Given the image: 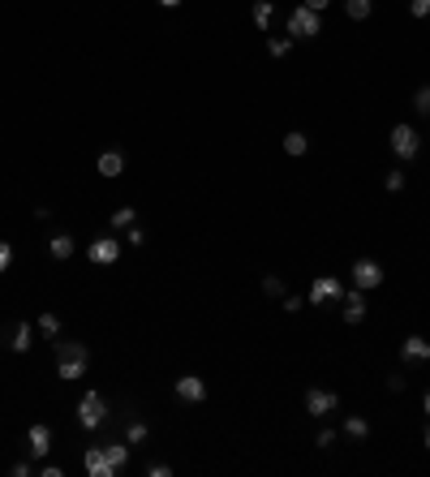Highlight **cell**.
<instances>
[{
	"mask_svg": "<svg viewBox=\"0 0 430 477\" xmlns=\"http://www.w3.org/2000/svg\"><path fill=\"white\" fill-rule=\"evenodd\" d=\"M108 421V400L99 396V391H86L82 400H78V426L82 430H99Z\"/></svg>",
	"mask_w": 430,
	"mask_h": 477,
	"instance_id": "1",
	"label": "cell"
},
{
	"mask_svg": "<svg viewBox=\"0 0 430 477\" xmlns=\"http://www.w3.org/2000/svg\"><path fill=\"white\" fill-rule=\"evenodd\" d=\"M146 435H151V430H146V421L129 417V426H125V443H129V447H138V443H146Z\"/></svg>",
	"mask_w": 430,
	"mask_h": 477,
	"instance_id": "22",
	"label": "cell"
},
{
	"mask_svg": "<svg viewBox=\"0 0 430 477\" xmlns=\"http://www.w3.org/2000/svg\"><path fill=\"white\" fill-rule=\"evenodd\" d=\"M327 301H344V284L336 276H318L310 284V305H327Z\"/></svg>",
	"mask_w": 430,
	"mask_h": 477,
	"instance_id": "5",
	"label": "cell"
},
{
	"mask_svg": "<svg viewBox=\"0 0 430 477\" xmlns=\"http://www.w3.org/2000/svg\"><path fill=\"white\" fill-rule=\"evenodd\" d=\"M388 142H392V151H396L400 159H413V155L422 151V138H417L413 125H396V129L388 134Z\"/></svg>",
	"mask_w": 430,
	"mask_h": 477,
	"instance_id": "6",
	"label": "cell"
},
{
	"mask_svg": "<svg viewBox=\"0 0 430 477\" xmlns=\"http://www.w3.org/2000/svg\"><path fill=\"white\" fill-rule=\"evenodd\" d=\"M332 443H336V430H327V426H322V430L314 435V447H322V452H327Z\"/></svg>",
	"mask_w": 430,
	"mask_h": 477,
	"instance_id": "30",
	"label": "cell"
},
{
	"mask_svg": "<svg viewBox=\"0 0 430 477\" xmlns=\"http://www.w3.org/2000/svg\"><path fill=\"white\" fill-rule=\"evenodd\" d=\"M30 473H35V464H30V460H18V464H13V477H30Z\"/></svg>",
	"mask_w": 430,
	"mask_h": 477,
	"instance_id": "37",
	"label": "cell"
},
{
	"mask_svg": "<svg viewBox=\"0 0 430 477\" xmlns=\"http://www.w3.org/2000/svg\"><path fill=\"white\" fill-rule=\"evenodd\" d=\"M336 408H340V396H336V391H322V387H310V391H306V413H310V417L322 421V417H332Z\"/></svg>",
	"mask_w": 430,
	"mask_h": 477,
	"instance_id": "4",
	"label": "cell"
},
{
	"mask_svg": "<svg viewBox=\"0 0 430 477\" xmlns=\"http://www.w3.org/2000/svg\"><path fill=\"white\" fill-rule=\"evenodd\" d=\"M301 305H306V301H301V297H289V293H284V314H297V310H301Z\"/></svg>",
	"mask_w": 430,
	"mask_h": 477,
	"instance_id": "36",
	"label": "cell"
},
{
	"mask_svg": "<svg viewBox=\"0 0 430 477\" xmlns=\"http://www.w3.org/2000/svg\"><path fill=\"white\" fill-rule=\"evenodd\" d=\"M262 293H267V297H284L289 288H284V280H280V276H262Z\"/></svg>",
	"mask_w": 430,
	"mask_h": 477,
	"instance_id": "26",
	"label": "cell"
},
{
	"mask_svg": "<svg viewBox=\"0 0 430 477\" xmlns=\"http://www.w3.org/2000/svg\"><path fill=\"white\" fill-rule=\"evenodd\" d=\"M366 310H370V305H366V293H361V288H353V293L344 297V310H340V318H344L349 327H357L361 318H366Z\"/></svg>",
	"mask_w": 430,
	"mask_h": 477,
	"instance_id": "11",
	"label": "cell"
},
{
	"mask_svg": "<svg viewBox=\"0 0 430 477\" xmlns=\"http://www.w3.org/2000/svg\"><path fill=\"white\" fill-rule=\"evenodd\" d=\"M35 331H39L43 340H57V336H61V314H52V310H43V314L35 318Z\"/></svg>",
	"mask_w": 430,
	"mask_h": 477,
	"instance_id": "13",
	"label": "cell"
},
{
	"mask_svg": "<svg viewBox=\"0 0 430 477\" xmlns=\"http://www.w3.org/2000/svg\"><path fill=\"white\" fill-rule=\"evenodd\" d=\"M344 13H349L353 22H366V18L374 13V0H344Z\"/></svg>",
	"mask_w": 430,
	"mask_h": 477,
	"instance_id": "20",
	"label": "cell"
},
{
	"mask_svg": "<svg viewBox=\"0 0 430 477\" xmlns=\"http://www.w3.org/2000/svg\"><path fill=\"white\" fill-rule=\"evenodd\" d=\"M146 477H173V464H146Z\"/></svg>",
	"mask_w": 430,
	"mask_h": 477,
	"instance_id": "34",
	"label": "cell"
},
{
	"mask_svg": "<svg viewBox=\"0 0 430 477\" xmlns=\"http://www.w3.org/2000/svg\"><path fill=\"white\" fill-rule=\"evenodd\" d=\"M5 344H9L13 353H30V344H35V323L18 318V323H13V331H5Z\"/></svg>",
	"mask_w": 430,
	"mask_h": 477,
	"instance_id": "9",
	"label": "cell"
},
{
	"mask_svg": "<svg viewBox=\"0 0 430 477\" xmlns=\"http://www.w3.org/2000/svg\"><path fill=\"white\" fill-rule=\"evenodd\" d=\"M103 452H108V460H112V469H117V473L129 464V443H103Z\"/></svg>",
	"mask_w": 430,
	"mask_h": 477,
	"instance_id": "19",
	"label": "cell"
},
{
	"mask_svg": "<svg viewBox=\"0 0 430 477\" xmlns=\"http://www.w3.org/2000/svg\"><path fill=\"white\" fill-rule=\"evenodd\" d=\"M422 443H426V452H430V426H426V435H422Z\"/></svg>",
	"mask_w": 430,
	"mask_h": 477,
	"instance_id": "41",
	"label": "cell"
},
{
	"mask_svg": "<svg viewBox=\"0 0 430 477\" xmlns=\"http://www.w3.org/2000/svg\"><path fill=\"white\" fill-rule=\"evenodd\" d=\"M57 357H61V361H91V348L78 344V340H61V344H57Z\"/></svg>",
	"mask_w": 430,
	"mask_h": 477,
	"instance_id": "15",
	"label": "cell"
},
{
	"mask_svg": "<svg viewBox=\"0 0 430 477\" xmlns=\"http://www.w3.org/2000/svg\"><path fill=\"white\" fill-rule=\"evenodd\" d=\"M134 224H138V211H134V206L112 211V232H125V228H134Z\"/></svg>",
	"mask_w": 430,
	"mask_h": 477,
	"instance_id": "21",
	"label": "cell"
},
{
	"mask_svg": "<svg viewBox=\"0 0 430 477\" xmlns=\"http://www.w3.org/2000/svg\"><path fill=\"white\" fill-rule=\"evenodd\" d=\"M57 375H61L65 383H74V379H82V375H86V361H61V365H57Z\"/></svg>",
	"mask_w": 430,
	"mask_h": 477,
	"instance_id": "23",
	"label": "cell"
},
{
	"mask_svg": "<svg viewBox=\"0 0 430 477\" xmlns=\"http://www.w3.org/2000/svg\"><path fill=\"white\" fill-rule=\"evenodd\" d=\"M388 276H383V267L374 258H357L353 262V288H361V293H370V288H379Z\"/></svg>",
	"mask_w": 430,
	"mask_h": 477,
	"instance_id": "3",
	"label": "cell"
},
{
	"mask_svg": "<svg viewBox=\"0 0 430 477\" xmlns=\"http://www.w3.org/2000/svg\"><path fill=\"white\" fill-rule=\"evenodd\" d=\"M400 357H405V361H426V357H430V344H426L422 336H409V340L400 344Z\"/></svg>",
	"mask_w": 430,
	"mask_h": 477,
	"instance_id": "14",
	"label": "cell"
},
{
	"mask_svg": "<svg viewBox=\"0 0 430 477\" xmlns=\"http://www.w3.org/2000/svg\"><path fill=\"white\" fill-rule=\"evenodd\" d=\"M52 452V430L47 426H30V456H47Z\"/></svg>",
	"mask_w": 430,
	"mask_h": 477,
	"instance_id": "16",
	"label": "cell"
},
{
	"mask_svg": "<svg viewBox=\"0 0 430 477\" xmlns=\"http://www.w3.org/2000/svg\"><path fill=\"white\" fill-rule=\"evenodd\" d=\"M383 185H388V194H400V189H405V172H400V168H396V172H388V177H383Z\"/></svg>",
	"mask_w": 430,
	"mask_h": 477,
	"instance_id": "29",
	"label": "cell"
},
{
	"mask_svg": "<svg viewBox=\"0 0 430 477\" xmlns=\"http://www.w3.org/2000/svg\"><path fill=\"white\" fill-rule=\"evenodd\" d=\"M409 13L413 18H430V0H409Z\"/></svg>",
	"mask_w": 430,
	"mask_h": 477,
	"instance_id": "31",
	"label": "cell"
},
{
	"mask_svg": "<svg viewBox=\"0 0 430 477\" xmlns=\"http://www.w3.org/2000/svg\"><path fill=\"white\" fill-rule=\"evenodd\" d=\"M86 258L91 262H99V267H108V262H117L121 258V241L108 232V237H95L91 245H86Z\"/></svg>",
	"mask_w": 430,
	"mask_h": 477,
	"instance_id": "7",
	"label": "cell"
},
{
	"mask_svg": "<svg viewBox=\"0 0 430 477\" xmlns=\"http://www.w3.org/2000/svg\"><path fill=\"white\" fill-rule=\"evenodd\" d=\"M121 172H125V155H121V151H103V155H99V177L117 181Z\"/></svg>",
	"mask_w": 430,
	"mask_h": 477,
	"instance_id": "12",
	"label": "cell"
},
{
	"mask_svg": "<svg viewBox=\"0 0 430 477\" xmlns=\"http://www.w3.org/2000/svg\"><path fill=\"white\" fill-rule=\"evenodd\" d=\"M9 262H13V245L0 241V271H9Z\"/></svg>",
	"mask_w": 430,
	"mask_h": 477,
	"instance_id": "32",
	"label": "cell"
},
{
	"mask_svg": "<svg viewBox=\"0 0 430 477\" xmlns=\"http://www.w3.org/2000/svg\"><path fill=\"white\" fill-rule=\"evenodd\" d=\"M267 52H272V57H289V52H293V39H267Z\"/></svg>",
	"mask_w": 430,
	"mask_h": 477,
	"instance_id": "27",
	"label": "cell"
},
{
	"mask_svg": "<svg viewBox=\"0 0 430 477\" xmlns=\"http://www.w3.org/2000/svg\"><path fill=\"white\" fill-rule=\"evenodd\" d=\"M159 5H164V9H177V5H181V0H159Z\"/></svg>",
	"mask_w": 430,
	"mask_h": 477,
	"instance_id": "39",
	"label": "cell"
},
{
	"mask_svg": "<svg viewBox=\"0 0 430 477\" xmlns=\"http://www.w3.org/2000/svg\"><path fill=\"white\" fill-rule=\"evenodd\" d=\"M413 108H417L422 117H430V86H422V90L413 95Z\"/></svg>",
	"mask_w": 430,
	"mask_h": 477,
	"instance_id": "28",
	"label": "cell"
},
{
	"mask_svg": "<svg viewBox=\"0 0 430 477\" xmlns=\"http://www.w3.org/2000/svg\"><path fill=\"white\" fill-rule=\"evenodd\" d=\"M422 408H426V417H430V391H426V396H422Z\"/></svg>",
	"mask_w": 430,
	"mask_h": 477,
	"instance_id": "40",
	"label": "cell"
},
{
	"mask_svg": "<svg viewBox=\"0 0 430 477\" xmlns=\"http://www.w3.org/2000/svg\"><path fill=\"white\" fill-rule=\"evenodd\" d=\"M301 5H306V9H314V13H322V9L332 5V0H301Z\"/></svg>",
	"mask_w": 430,
	"mask_h": 477,
	"instance_id": "38",
	"label": "cell"
},
{
	"mask_svg": "<svg viewBox=\"0 0 430 477\" xmlns=\"http://www.w3.org/2000/svg\"><path fill=\"white\" fill-rule=\"evenodd\" d=\"M82 464H86V473H91V477H117V469H112V460H108L103 443H99V447H86Z\"/></svg>",
	"mask_w": 430,
	"mask_h": 477,
	"instance_id": "8",
	"label": "cell"
},
{
	"mask_svg": "<svg viewBox=\"0 0 430 477\" xmlns=\"http://www.w3.org/2000/svg\"><path fill=\"white\" fill-rule=\"evenodd\" d=\"M344 435H349V439H357V443H361V439H370V421H366V417H357V413H349V417H344Z\"/></svg>",
	"mask_w": 430,
	"mask_h": 477,
	"instance_id": "18",
	"label": "cell"
},
{
	"mask_svg": "<svg viewBox=\"0 0 430 477\" xmlns=\"http://www.w3.org/2000/svg\"><path fill=\"white\" fill-rule=\"evenodd\" d=\"M47 249H52V258H61V262H65V258H74V249H78V245H74V237H69V232H57V237L47 241Z\"/></svg>",
	"mask_w": 430,
	"mask_h": 477,
	"instance_id": "17",
	"label": "cell"
},
{
	"mask_svg": "<svg viewBox=\"0 0 430 477\" xmlns=\"http://www.w3.org/2000/svg\"><path fill=\"white\" fill-rule=\"evenodd\" d=\"M177 400H185V404H202V400H207V383H202L198 375H181V379H177Z\"/></svg>",
	"mask_w": 430,
	"mask_h": 477,
	"instance_id": "10",
	"label": "cell"
},
{
	"mask_svg": "<svg viewBox=\"0 0 430 477\" xmlns=\"http://www.w3.org/2000/svg\"><path fill=\"white\" fill-rule=\"evenodd\" d=\"M388 387H392V391H405V387H409V375H388Z\"/></svg>",
	"mask_w": 430,
	"mask_h": 477,
	"instance_id": "35",
	"label": "cell"
},
{
	"mask_svg": "<svg viewBox=\"0 0 430 477\" xmlns=\"http://www.w3.org/2000/svg\"><path fill=\"white\" fill-rule=\"evenodd\" d=\"M306 146H310V142H306V134H297V129H293V134H284V155H306Z\"/></svg>",
	"mask_w": 430,
	"mask_h": 477,
	"instance_id": "25",
	"label": "cell"
},
{
	"mask_svg": "<svg viewBox=\"0 0 430 477\" xmlns=\"http://www.w3.org/2000/svg\"><path fill=\"white\" fill-rule=\"evenodd\" d=\"M254 26L258 30L272 26V0H254Z\"/></svg>",
	"mask_w": 430,
	"mask_h": 477,
	"instance_id": "24",
	"label": "cell"
},
{
	"mask_svg": "<svg viewBox=\"0 0 430 477\" xmlns=\"http://www.w3.org/2000/svg\"><path fill=\"white\" fill-rule=\"evenodd\" d=\"M289 35H297V39H318V35H322V13L297 5V9L289 13Z\"/></svg>",
	"mask_w": 430,
	"mask_h": 477,
	"instance_id": "2",
	"label": "cell"
},
{
	"mask_svg": "<svg viewBox=\"0 0 430 477\" xmlns=\"http://www.w3.org/2000/svg\"><path fill=\"white\" fill-rule=\"evenodd\" d=\"M125 241H129V245H146V232L134 224V228H125Z\"/></svg>",
	"mask_w": 430,
	"mask_h": 477,
	"instance_id": "33",
	"label": "cell"
}]
</instances>
